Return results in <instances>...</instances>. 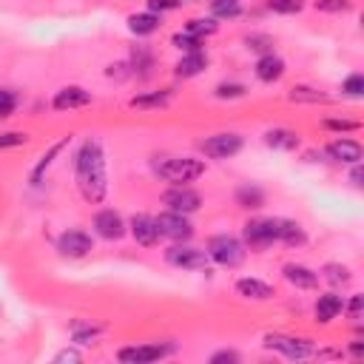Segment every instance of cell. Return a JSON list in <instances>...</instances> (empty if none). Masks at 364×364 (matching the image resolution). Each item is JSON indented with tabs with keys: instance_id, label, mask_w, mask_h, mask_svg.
I'll return each mask as SVG.
<instances>
[{
	"instance_id": "6da1fadb",
	"label": "cell",
	"mask_w": 364,
	"mask_h": 364,
	"mask_svg": "<svg viewBox=\"0 0 364 364\" xmlns=\"http://www.w3.org/2000/svg\"><path fill=\"white\" fill-rule=\"evenodd\" d=\"M74 176H77L80 196L88 205H100L105 199L108 173H105V151H102L100 139H94V136L82 139V145L74 154Z\"/></svg>"
},
{
	"instance_id": "7a4b0ae2",
	"label": "cell",
	"mask_w": 364,
	"mask_h": 364,
	"mask_svg": "<svg viewBox=\"0 0 364 364\" xmlns=\"http://www.w3.org/2000/svg\"><path fill=\"white\" fill-rule=\"evenodd\" d=\"M154 173L162 176L165 182H173V185H185V182H193L205 173V162L196 159V156H154L151 162Z\"/></svg>"
},
{
	"instance_id": "3957f363",
	"label": "cell",
	"mask_w": 364,
	"mask_h": 364,
	"mask_svg": "<svg viewBox=\"0 0 364 364\" xmlns=\"http://www.w3.org/2000/svg\"><path fill=\"white\" fill-rule=\"evenodd\" d=\"M205 253L219 267H239L245 262V242L230 236V233H219V236L208 239V250Z\"/></svg>"
},
{
	"instance_id": "277c9868",
	"label": "cell",
	"mask_w": 364,
	"mask_h": 364,
	"mask_svg": "<svg viewBox=\"0 0 364 364\" xmlns=\"http://www.w3.org/2000/svg\"><path fill=\"white\" fill-rule=\"evenodd\" d=\"M165 262L171 267H179V270H208V253L202 247H193L188 242H173L168 250H165Z\"/></svg>"
},
{
	"instance_id": "5b68a950",
	"label": "cell",
	"mask_w": 364,
	"mask_h": 364,
	"mask_svg": "<svg viewBox=\"0 0 364 364\" xmlns=\"http://www.w3.org/2000/svg\"><path fill=\"white\" fill-rule=\"evenodd\" d=\"M264 347L282 353L290 361H301V358H313L316 347L307 338H293V336H282V333H267L264 336Z\"/></svg>"
},
{
	"instance_id": "8992f818",
	"label": "cell",
	"mask_w": 364,
	"mask_h": 364,
	"mask_svg": "<svg viewBox=\"0 0 364 364\" xmlns=\"http://www.w3.org/2000/svg\"><path fill=\"white\" fill-rule=\"evenodd\" d=\"M156 228L159 236L171 239V242H188L193 236V225L188 219V213H176V210H165L156 216Z\"/></svg>"
},
{
	"instance_id": "52a82bcc",
	"label": "cell",
	"mask_w": 364,
	"mask_h": 364,
	"mask_svg": "<svg viewBox=\"0 0 364 364\" xmlns=\"http://www.w3.org/2000/svg\"><path fill=\"white\" fill-rule=\"evenodd\" d=\"M91 228H94V233H97L100 239H108V242H119V239L125 236V230H128L125 219H122L119 210H114V208H102V210H97Z\"/></svg>"
},
{
	"instance_id": "ba28073f",
	"label": "cell",
	"mask_w": 364,
	"mask_h": 364,
	"mask_svg": "<svg viewBox=\"0 0 364 364\" xmlns=\"http://www.w3.org/2000/svg\"><path fill=\"white\" fill-rule=\"evenodd\" d=\"M242 239H245V245H250L256 250L270 247L273 242H279V236H276V219H250V222H245Z\"/></svg>"
},
{
	"instance_id": "9c48e42d",
	"label": "cell",
	"mask_w": 364,
	"mask_h": 364,
	"mask_svg": "<svg viewBox=\"0 0 364 364\" xmlns=\"http://www.w3.org/2000/svg\"><path fill=\"white\" fill-rule=\"evenodd\" d=\"M202 151L205 156L210 159H230L242 151V136L233 134V131H222V134H213L208 139H202Z\"/></svg>"
},
{
	"instance_id": "30bf717a",
	"label": "cell",
	"mask_w": 364,
	"mask_h": 364,
	"mask_svg": "<svg viewBox=\"0 0 364 364\" xmlns=\"http://www.w3.org/2000/svg\"><path fill=\"white\" fill-rule=\"evenodd\" d=\"M162 205L168 210H176V213H193L202 208V196L188 185H173L162 193Z\"/></svg>"
},
{
	"instance_id": "8fae6325",
	"label": "cell",
	"mask_w": 364,
	"mask_h": 364,
	"mask_svg": "<svg viewBox=\"0 0 364 364\" xmlns=\"http://www.w3.org/2000/svg\"><path fill=\"white\" fill-rule=\"evenodd\" d=\"M176 347L173 344H134V347H122L117 353L119 361L125 364H145V361H156V358H165L171 355Z\"/></svg>"
},
{
	"instance_id": "7c38bea8",
	"label": "cell",
	"mask_w": 364,
	"mask_h": 364,
	"mask_svg": "<svg viewBox=\"0 0 364 364\" xmlns=\"http://www.w3.org/2000/svg\"><path fill=\"white\" fill-rule=\"evenodd\" d=\"M57 250L63 256H68V259H82V256H88L94 250V242H91V236L85 230H63L57 236Z\"/></svg>"
},
{
	"instance_id": "4fadbf2b",
	"label": "cell",
	"mask_w": 364,
	"mask_h": 364,
	"mask_svg": "<svg viewBox=\"0 0 364 364\" xmlns=\"http://www.w3.org/2000/svg\"><path fill=\"white\" fill-rule=\"evenodd\" d=\"M128 230H131L134 242L142 245V247H154L162 239L159 228H156V216H148V213H134L131 222H128Z\"/></svg>"
},
{
	"instance_id": "5bb4252c",
	"label": "cell",
	"mask_w": 364,
	"mask_h": 364,
	"mask_svg": "<svg viewBox=\"0 0 364 364\" xmlns=\"http://www.w3.org/2000/svg\"><path fill=\"white\" fill-rule=\"evenodd\" d=\"M324 154L333 159V162H341V165H355L361 162L364 156V148L355 142V139H347V136H338V139H330Z\"/></svg>"
},
{
	"instance_id": "9a60e30c",
	"label": "cell",
	"mask_w": 364,
	"mask_h": 364,
	"mask_svg": "<svg viewBox=\"0 0 364 364\" xmlns=\"http://www.w3.org/2000/svg\"><path fill=\"white\" fill-rule=\"evenodd\" d=\"M51 105H54L57 111H74V108H85V105H91V91H85L82 85H63V88L54 94Z\"/></svg>"
},
{
	"instance_id": "2e32d148",
	"label": "cell",
	"mask_w": 364,
	"mask_h": 364,
	"mask_svg": "<svg viewBox=\"0 0 364 364\" xmlns=\"http://www.w3.org/2000/svg\"><path fill=\"white\" fill-rule=\"evenodd\" d=\"M282 273H284V279H287L293 287H299V290H310V287L318 284V273L310 270L307 264H296V262H290V264L282 267Z\"/></svg>"
},
{
	"instance_id": "e0dca14e",
	"label": "cell",
	"mask_w": 364,
	"mask_h": 364,
	"mask_svg": "<svg viewBox=\"0 0 364 364\" xmlns=\"http://www.w3.org/2000/svg\"><path fill=\"white\" fill-rule=\"evenodd\" d=\"M341 310H344V299L338 293H321L316 299V321L318 324H330L333 318H338Z\"/></svg>"
},
{
	"instance_id": "ac0fdd59",
	"label": "cell",
	"mask_w": 364,
	"mask_h": 364,
	"mask_svg": "<svg viewBox=\"0 0 364 364\" xmlns=\"http://www.w3.org/2000/svg\"><path fill=\"white\" fill-rule=\"evenodd\" d=\"M276 236H279V242L287 245V247H301V245L307 242L304 228H301L299 222H293V219H276Z\"/></svg>"
},
{
	"instance_id": "d6986e66",
	"label": "cell",
	"mask_w": 364,
	"mask_h": 364,
	"mask_svg": "<svg viewBox=\"0 0 364 364\" xmlns=\"http://www.w3.org/2000/svg\"><path fill=\"white\" fill-rule=\"evenodd\" d=\"M236 293L245 296V299H253V301H264L273 296V287L262 279H253V276H242L236 279Z\"/></svg>"
},
{
	"instance_id": "ffe728a7",
	"label": "cell",
	"mask_w": 364,
	"mask_h": 364,
	"mask_svg": "<svg viewBox=\"0 0 364 364\" xmlns=\"http://www.w3.org/2000/svg\"><path fill=\"white\" fill-rule=\"evenodd\" d=\"M284 74V60L279 57V54H262L259 60H256V77L262 80V82H276L279 77Z\"/></svg>"
},
{
	"instance_id": "44dd1931",
	"label": "cell",
	"mask_w": 364,
	"mask_h": 364,
	"mask_svg": "<svg viewBox=\"0 0 364 364\" xmlns=\"http://www.w3.org/2000/svg\"><path fill=\"white\" fill-rule=\"evenodd\" d=\"M208 68V54L199 48V51H185L176 63V77H196Z\"/></svg>"
},
{
	"instance_id": "7402d4cb",
	"label": "cell",
	"mask_w": 364,
	"mask_h": 364,
	"mask_svg": "<svg viewBox=\"0 0 364 364\" xmlns=\"http://www.w3.org/2000/svg\"><path fill=\"white\" fill-rule=\"evenodd\" d=\"M162 26V17L154 14V11H139V14H131L128 17V28L136 34V37H148L154 31H159Z\"/></svg>"
},
{
	"instance_id": "603a6c76",
	"label": "cell",
	"mask_w": 364,
	"mask_h": 364,
	"mask_svg": "<svg viewBox=\"0 0 364 364\" xmlns=\"http://www.w3.org/2000/svg\"><path fill=\"white\" fill-rule=\"evenodd\" d=\"M236 205L239 208H247V210H259L264 205V191L259 185L245 182V185L236 188Z\"/></svg>"
},
{
	"instance_id": "cb8c5ba5",
	"label": "cell",
	"mask_w": 364,
	"mask_h": 364,
	"mask_svg": "<svg viewBox=\"0 0 364 364\" xmlns=\"http://www.w3.org/2000/svg\"><path fill=\"white\" fill-rule=\"evenodd\" d=\"M264 142L279 151H293L299 145V134L290 128H270V131H264Z\"/></svg>"
},
{
	"instance_id": "d4e9b609",
	"label": "cell",
	"mask_w": 364,
	"mask_h": 364,
	"mask_svg": "<svg viewBox=\"0 0 364 364\" xmlns=\"http://www.w3.org/2000/svg\"><path fill=\"white\" fill-rule=\"evenodd\" d=\"M171 102V91L162 88V91H148V94H136L128 100L131 108H165Z\"/></svg>"
},
{
	"instance_id": "484cf974",
	"label": "cell",
	"mask_w": 364,
	"mask_h": 364,
	"mask_svg": "<svg viewBox=\"0 0 364 364\" xmlns=\"http://www.w3.org/2000/svg\"><path fill=\"white\" fill-rule=\"evenodd\" d=\"M65 145H68V136H63L60 142H54V145H51V148H48V151H46V154L37 159V165L31 168V185H40V182H43V173L48 171V165L54 162V156H57V154H60Z\"/></svg>"
},
{
	"instance_id": "4316f807",
	"label": "cell",
	"mask_w": 364,
	"mask_h": 364,
	"mask_svg": "<svg viewBox=\"0 0 364 364\" xmlns=\"http://www.w3.org/2000/svg\"><path fill=\"white\" fill-rule=\"evenodd\" d=\"M216 28H219V23H216L213 17H193V20H188V23H185V28H182V31L205 43V37L216 34Z\"/></svg>"
},
{
	"instance_id": "83f0119b",
	"label": "cell",
	"mask_w": 364,
	"mask_h": 364,
	"mask_svg": "<svg viewBox=\"0 0 364 364\" xmlns=\"http://www.w3.org/2000/svg\"><path fill=\"white\" fill-rule=\"evenodd\" d=\"M128 65H131V74L148 77V74H151V68H154V54H151L145 46H136V48L131 51V60H128Z\"/></svg>"
},
{
	"instance_id": "f1b7e54d",
	"label": "cell",
	"mask_w": 364,
	"mask_h": 364,
	"mask_svg": "<svg viewBox=\"0 0 364 364\" xmlns=\"http://www.w3.org/2000/svg\"><path fill=\"white\" fill-rule=\"evenodd\" d=\"M293 102H310V105H318V102H330L327 94H321L318 88H310V85H293L290 94H287Z\"/></svg>"
},
{
	"instance_id": "f546056e",
	"label": "cell",
	"mask_w": 364,
	"mask_h": 364,
	"mask_svg": "<svg viewBox=\"0 0 364 364\" xmlns=\"http://www.w3.org/2000/svg\"><path fill=\"white\" fill-rule=\"evenodd\" d=\"M242 14L239 0H210V17L213 20H233Z\"/></svg>"
},
{
	"instance_id": "4dcf8cb0",
	"label": "cell",
	"mask_w": 364,
	"mask_h": 364,
	"mask_svg": "<svg viewBox=\"0 0 364 364\" xmlns=\"http://www.w3.org/2000/svg\"><path fill=\"white\" fill-rule=\"evenodd\" d=\"M321 276L330 282V284H347L353 276H350V267L347 264H341V262H327L324 267H321Z\"/></svg>"
},
{
	"instance_id": "1f68e13d",
	"label": "cell",
	"mask_w": 364,
	"mask_h": 364,
	"mask_svg": "<svg viewBox=\"0 0 364 364\" xmlns=\"http://www.w3.org/2000/svg\"><path fill=\"white\" fill-rule=\"evenodd\" d=\"M102 333V327L100 324H82V321H77L74 327H71V338H74V344H94V338Z\"/></svg>"
},
{
	"instance_id": "d6a6232c",
	"label": "cell",
	"mask_w": 364,
	"mask_h": 364,
	"mask_svg": "<svg viewBox=\"0 0 364 364\" xmlns=\"http://www.w3.org/2000/svg\"><path fill=\"white\" fill-rule=\"evenodd\" d=\"M245 46L256 54H270L273 51V37L270 34H247L245 37Z\"/></svg>"
},
{
	"instance_id": "836d02e7",
	"label": "cell",
	"mask_w": 364,
	"mask_h": 364,
	"mask_svg": "<svg viewBox=\"0 0 364 364\" xmlns=\"http://www.w3.org/2000/svg\"><path fill=\"white\" fill-rule=\"evenodd\" d=\"M213 94H216L219 100H239V97L247 94V88H245L242 82H219V85L213 88Z\"/></svg>"
},
{
	"instance_id": "e575fe53",
	"label": "cell",
	"mask_w": 364,
	"mask_h": 364,
	"mask_svg": "<svg viewBox=\"0 0 364 364\" xmlns=\"http://www.w3.org/2000/svg\"><path fill=\"white\" fill-rule=\"evenodd\" d=\"M267 9L276 14H299L304 9V0H267Z\"/></svg>"
},
{
	"instance_id": "d590c367",
	"label": "cell",
	"mask_w": 364,
	"mask_h": 364,
	"mask_svg": "<svg viewBox=\"0 0 364 364\" xmlns=\"http://www.w3.org/2000/svg\"><path fill=\"white\" fill-rule=\"evenodd\" d=\"M313 6L318 11H327V14H341V11H350L353 9V0H316Z\"/></svg>"
},
{
	"instance_id": "8d00e7d4",
	"label": "cell",
	"mask_w": 364,
	"mask_h": 364,
	"mask_svg": "<svg viewBox=\"0 0 364 364\" xmlns=\"http://www.w3.org/2000/svg\"><path fill=\"white\" fill-rule=\"evenodd\" d=\"M17 111V94L11 88H0V119L11 117Z\"/></svg>"
},
{
	"instance_id": "74e56055",
	"label": "cell",
	"mask_w": 364,
	"mask_h": 364,
	"mask_svg": "<svg viewBox=\"0 0 364 364\" xmlns=\"http://www.w3.org/2000/svg\"><path fill=\"white\" fill-rule=\"evenodd\" d=\"M171 43H173L179 51H199V48H202V40H196V37H191V34H185V31H176V34L171 37Z\"/></svg>"
},
{
	"instance_id": "f35d334b",
	"label": "cell",
	"mask_w": 364,
	"mask_h": 364,
	"mask_svg": "<svg viewBox=\"0 0 364 364\" xmlns=\"http://www.w3.org/2000/svg\"><path fill=\"white\" fill-rule=\"evenodd\" d=\"M341 91L347 97H361L364 94V77L361 74H350L344 82H341Z\"/></svg>"
},
{
	"instance_id": "ab89813d",
	"label": "cell",
	"mask_w": 364,
	"mask_h": 364,
	"mask_svg": "<svg viewBox=\"0 0 364 364\" xmlns=\"http://www.w3.org/2000/svg\"><path fill=\"white\" fill-rule=\"evenodd\" d=\"M321 128L336 131V134H344V131H358V122L355 119H324Z\"/></svg>"
},
{
	"instance_id": "60d3db41",
	"label": "cell",
	"mask_w": 364,
	"mask_h": 364,
	"mask_svg": "<svg viewBox=\"0 0 364 364\" xmlns=\"http://www.w3.org/2000/svg\"><path fill=\"white\" fill-rule=\"evenodd\" d=\"M26 134H20V131H6V134H0V148H17V145H26Z\"/></svg>"
},
{
	"instance_id": "b9f144b4",
	"label": "cell",
	"mask_w": 364,
	"mask_h": 364,
	"mask_svg": "<svg viewBox=\"0 0 364 364\" xmlns=\"http://www.w3.org/2000/svg\"><path fill=\"white\" fill-rule=\"evenodd\" d=\"M173 9H179V0H148V11H154V14H165V11H173Z\"/></svg>"
},
{
	"instance_id": "7bdbcfd3",
	"label": "cell",
	"mask_w": 364,
	"mask_h": 364,
	"mask_svg": "<svg viewBox=\"0 0 364 364\" xmlns=\"http://www.w3.org/2000/svg\"><path fill=\"white\" fill-rule=\"evenodd\" d=\"M361 307H364V299H361V296H353L350 304H344V310H347V316H350L353 321L361 318Z\"/></svg>"
},
{
	"instance_id": "ee69618b",
	"label": "cell",
	"mask_w": 364,
	"mask_h": 364,
	"mask_svg": "<svg viewBox=\"0 0 364 364\" xmlns=\"http://www.w3.org/2000/svg\"><path fill=\"white\" fill-rule=\"evenodd\" d=\"M54 361H57V364H65V361H68V364H80V361H82V355H80L77 350H71V347H68V350H60V353L54 355Z\"/></svg>"
},
{
	"instance_id": "f6af8a7d",
	"label": "cell",
	"mask_w": 364,
	"mask_h": 364,
	"mask_svg": "<svg viewBox=\"0 0 364 364\" xmlns=\"http://www.w3.org/2000/svg\"><path fill=\"white\" fill-rule=\"evenodd\" d=\"M108 77H117V80H122V77H128L131 74V65L128 63H114V65H108V71H105Z\"/></svg>"
},
{
	"instance_id": "bcb514c9",
	"label": "cell",
	"mask_w": 364,
	"mask_h": 364,
	"mask_svg": "<svg viewBox=\"0 0 364 364\" xmlns=\"http://www.w3.org/2000/svg\"><path fill=\"white\" fill-rule=\"evenodd\" d=\"M222 361H239V353L236 350H219L210 355V364H222Z\"/></svg>"
},
{
	"instance_id": "7dc6e473",
	"label": "cell",
	"mask_w": 364,
	"mask_h": 364,
	"mask_svg": "<svg viewBox=\"0 0 364 364\" xmlns=\"http://www.w3.org/2000/svg\"><path fill=\"white\" fill-rule=\"evenodd\" d=\"M350 182H353L355 188H364V168H361V162L353 165V171H350Z\"/></svg>"
},
{
	"instance_id": "c3c4849f",
	"label": "cell",
	"mask_w": 364,
	"mask_h": 364,
	"mask_svg": "<svg viewBox=\"0 0 364 364\" xmlns=\"http://www.w3.org/2000/svg\"><path fill=\"white\" fill-rule=\"evenodd\" d=\"M350 353H353L355 358H361V355H364V344H361V341H353V344H350Z\"/></svg>"
},
{
	"instance_id": "681fc988",
	"label": "cell",
	"mask_w": 364,
	"mask_h": 364,
	"mask_svg": "<svg viewBox=\"0 0 364 364\" xmlns=\"http://www.w3.org/2000/svg\"><path fill=\"white\" fill-rule=\"evenodd\" d=\"M179 3H202V0H179Z\"/></svg>"
}]
</instances>
